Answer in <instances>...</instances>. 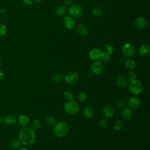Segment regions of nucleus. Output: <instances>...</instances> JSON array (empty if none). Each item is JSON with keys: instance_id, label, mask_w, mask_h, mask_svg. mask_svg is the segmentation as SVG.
Here are the masks:
<instances>
[{"instance_id": "9", "label": "nucleus", "mask_w": 150, "mask_h": 150, "mask_svg": "<svg viewBox=\"0 0 150 150\" xmlns=\"http://www.w3.org/2000/svg\"><path fill=\"white\" fill-rule=\"evenodd\" d=\"M127 105L130 109L135 110L140 107L141 101L136 97H132L128 100Z\"/></svg>"}, {"instance_id": "14", "label": "nucleus", "mask_w": 150, "mask_h": 150, "mask_svg": "<svg viewBox=\"0 0 150 150\" xmlns=\"http://www.w3.org/2000/svg\"><path fill=\"white\" fill-rule=\"evenodd\" d=\"M19 124L23 127H26L29 123V118L25 114H21L18 119Z\"/></svg>"}, {"instance_id": "4", "label": "nucleus", "mask_w": 150, "mask_h": 150, "mask_svg": "<svg viewBox=\"0 0 150 150\" xmlns=\"http://www.w3.org/2000/svg\"><path fill=\"white\" fill-rule=\"evenodd\" d=\"M128 88L130 92L134 95H138L141 93L144 88L142 83L136 79L129 82Z\"/></svg>"}, {"instance_id": "7", "label": "nucleus", "mask_w": 150, "mask_h": 150, "mask_svg": "<svg viewBox=\"0 0 150 150\" xmlns=\"http://www.w3.org/2000/svg\"><path fill=\"white\" fill-rule=\"evenodd\" d=\"M122 53L127 57H131L135 53V47L131 43H126L122 47Z\"/></svg>"}, {"instance_id": "10", "label": "nucleus", "mask_w": 150, "mask_h": 150, "mask_svg": "<svg viewBox=\"0 0 150 150\" xmlns=\"http://www.w3.org/2000/svg\"><path fill=\"white\" fill-rule=\"evenodd\" d=\"M147 21L145 18L143 17H139L135 21L134 26L137 29L139 30H142L146 28V26H147Z\"/></svg>"}, {"instance_id": "30", "label": "nucleus", "mask_w": 150, "mask_h": 150, "mask_svg": "<svg viewBox=\"0 0 150 150\" xmlns=\"http://www.w3.org/2000/svg\"><path fill=\"white\" fill-rule=\"evenodd\" d=\"M21 145V142L19 141V139H13L11 142V145L12 148H15V149H18Z\"/></svg>"}, {"instance_id": "31", "label": "nucleus", "mask_w": 150, "mask_h": 150, "mask_svg": "<svg viewBox=\"0 0 150 150\" xmlns=\"http://www.w3.org/2000/svg\"><path fill=\"white\" fill-rule=\"evenodd\" d=\"M92 13L94 16H100L102 14V10L101 8L97 7V8H94L93 11H92Z\"/></svg>"}, {"instance_id": "17", "label": "nucleus", "mask_w": 150, "mask_h": 150, "mask_svg": "<svg viewBox=\"0 0 150 150\" xmlns=\"http://www.w3.org/2000/svg\"><path fill=\"white\" fill-rule=\"evenodd\" d=\"M132 111L129 108H125L121 112V116L125 120H129L132 117Z\"/></svg>"}, {"instance_id": "21", "label": "nucleus", "mask_w": 150, "mask_h": 150, "mask_svg": "<svg viewBox=\"0 0 150 150\" xmlns=\"http://www.w3.org/2000/svg\"><path fill=\"white\" fill-rule=\"evenodd\" d=\"M77 32L79 35L84 36L87 33V28L84 25L80 24L77 27Z\"/></svg>"}, {"instance_id": "29", "label": "nucleus", "mask_w": 150, "mask_h": 150, "mask_svg": "<svg viewBox=\"0 0 150 150\" xmlns=\"http://www.w3.org/2000/svg\"><path fill=\"white\" fill-rule=\"evenodd\" d=\"M112 52H113L112 45L110 43H107L105 46V50H104V53H105L108 55H110L112 54Z\"/></svg>"}, {"instance_id": "35", "label": "nucleus", "mask_w": 150, "mask_h": 150, "mask_svg": "<svg viewBox=\"0 0 150 150\" xmlns=\"http://www.w3.org/2000/svg\"><path fill=\"white\" fill-rule=\"evenodd\" d=\"M125 101L123 100H120L117 102V106L119 108H122L124 107V106L125 105Z\"/></svg>"}, {"instance_id": "37", "label": "nucleus", "mask_w": 150, "mask_h": 150, "mask_svg": "<svg viewBox=\"0 0 150 150\" xmlns=\"http://www.w3.org/2000/svg\"><path fill=\"white\" fill-rule=\"evenodd\" d=\"M23 3L25 5L29 6L32 5L33 3V0H23Z\"/></svg>"}, {"instance_id": "23", "label": "nucleus", "mask_w": 150, "mask_h": 150, "mask_svg": "<svg viewBox=\"0 0 150 150\" xmlns=\"http://www.w3.org/2000/svg\"><path fill=\"white\" fill-rule=\"evenodd\" d=\"M64 79V77L59 73H55L52 76V80L55 83H60Z\"/></svg>"}, {"instance_id": "27", "label": "nucleus", "mask_w": 150, "mask_h": 150, "mask_svg": "<svg viewBox=\"0 0 150 150\" xmlns=\"http://www.w3.org/2000/svg\"><path fill=\"white\" fill-rule=\"evenodd\" d=\"M40 124H41L40 121L39 120L35 119V120H34L33 121H32L31 124H30V127H31L30 128L32 129H33V130L37 129L40 127Z\"/></svg>"}, {"instance_id": "1", "label": "nucleus", "mask_w": 150, "mask_h": 150, "mask_svg": "<svg viewBox=\"0 0 150 150\" xmlns=\"http://www.w3.org/2000/svg\"><path fill=\"white\" fill-rule=\"evenodd\" d=\"M18 137L22 144L25 146H29L35 141L36 135L34 130L31 128L24 127L19 131Z\"/></svg>"}, {"instance_id": "32", "label": "nucleus", "mask_w": 150, "mask_h": 150, "mask_svg": "<svg viewBox=\"0 0 150 150\" xmlns=\"http://www.w3.org/2000/svg\"><path fill=\"white\" fill-rule=\"evenodd\" d=\"M99 125L101 128H105L108 125V121L105 118H102L99 121Z\"/></svg>"}, {"instance_id": "40", "label": "nucleus", "mask_w": 150, "mask_h": 150, "mask_svg": "<svg viewBox=\"0 0 150 150\" xmlns=\"http://www.w3.org/2000/svg\"><path fill=\"white\" fill-rule=\"evenodd\" d=\"M4 118L1 117V116H0V122H2L3 121H4Z\"/></svg>"}, {"instance_id": "18", "label": "nucleus", "mask_w": 150, "mask_h": 150, "mask_svg": "<svg viewBox=\"0 0 150 150\" xmlns=\"http://www.w3.org/2000/svg\"><path fill=\"white\" fill-rule=\"evenodd\" d=\"M83 115L87 118H91L94 115V111L92 108L87 107L84 108L83 111Z\"/></svg>"}, {"instance_id": "43", "label": "nucleus", "mask_w": 150, "mask_h": 150, "mask_svg": "<svg viewBox=\"0 0 150 150\" xmlns=\"http://www.w3.org/2000/svg\"><path fill=\"white\" fill-rule=\"evenodd\" d=\"M1 60H0V67H1Z\"/></svg>"}, {"instance_id": "12", "label": "nucleus", "mask_w": 150, "mask_h": 150, "mask_svg": "<svg viewBox=\"0 0 150 150\" xmlns=\"http://www.w3.org/2000/svg\"><path fill=\"white\" fill-rule=\"evenodd\" d=\"M102 111L104 116L107 118H111L114 114V110L110 105H105L103 107Z\"/></svg>"}, {"instance_id": "42", "label": "nucleus", "mask_w": 150, "mask_h": 150, "mask_svg": "<svg viewBox=\"0 0 150 150\" xmlns=\"http://www.w3.org/2000/svg\"><path fill=\"white\" fill-rule=\"evenodd\" d=\"M36 1H37V2H41V1H42L43 0H35Z\"/></svg>"}, {"instance_id": "20", "label": "nucleus", "mask_w": 150, "mask_h": 150, "mask_svg": "<svg viewBox=\"0 0 150 150\" xmlns=\"http://www.w3.org/2000/svg\"><path fill=\"white\" fill-rule=\"evenodd\" d=\"M124 125V124L122 119L118 118V119H117L114 123V128L116 131H120L123 128Z\"/></svg>"}, {"instance_id": "22", "label": "nucleus", "mask_w": 150, "mask_h": 150, "mask_svg": "<svg viewBox=\"0 0 150 150\" xmlns=\"http://www.w3.org/2000/svg\"><path fill=\"white\" fill-rule=\"evenodd\" d=\"M87 99V94L83 91L79 92L77 95V100L80 103H84L86 102Z\"/></svg>"}, {"instance_id": "33", "label": "nucleus", "mask_w": 150, "mask_h": 150, "mask_svg": "<svg viewBox=\"0 0 150 150\" xmlns=\"http://www.w3.org/2000/svg\"><path fill=\"white\" fill-rule=\"evenodd\" d=\"M137 77V73L134 71H129V73H128V79L131 81V80H135L136 78Z\"/></svg>"}, {"instance_id": "25", "label": "nucleus", "mask_w": 150, "mask_h": 150, "mask_svg": "<svg viewBox=\"0 0 150 150\" xmlns=\"http://www.w3.org/2000/svg\"><path fill=\"white\" fill-rule=\"evenodd\" d=\"M63 97L66 100H67L68 101H71V100H73V98H74V96L73 94V93L70 91H64L63 92Z\"/></svg>"}, {"instance_id": "41", "label": "nucleus", "mask_w": 150, "mask_h": 150, "mask_svg": "<svg viewBox=\"0 0 150 150\" xmlns=\"http://www.w3.org/2000/svg\"><path fill=\"white\" fill-rule=\"evenodd\" d=\"M18 150H28V149L25 148H19Z\"/></svg>"}, {"instance_id": "36", "label": "nucleus", "mask_w": 150, "mask_h": 150, "mask_svg": "<svg viewBox=\"0 0 150 150\" xmlns=\"http://www.w3.org/2000/svg\"><path fill=\"white\" fill-rule=\"evenodd\" d=\"M101 59H102L105 63H107V62H108L110 61V55H108V54H107L104 53L103 56V57H102Z\"/></svg>"}, {"instance_id": "13", "label": "nucleus", "mask_w": 150, "mask_h": 150, "mask_svg": "<svg viewBox=\"0 0 150 150\" xmlns=\"http://www.w3.org/2000/svg\"><path fill=\"white\" fill-rule=\"evenodd\" d=\"M64 27L68 29H72L75 26V21L70 16H66L63 20Z\"/></svg>"}, {"instance_id": "5", "label": "nucleus", "mask_w": 150, "mask_h": 150, "mask_svg": "<svg viewBox=\"0 0 150 150\" xmlns=\"http://www.w3.org/2000/svg\"><path fill=\"white\" fill-rule=\"evenodd\" d=\"M69 13L74 18H79L82 16L83 13V8L77 4L71 5L69 8Z\"/></svg>"}, {"instance_id": "6", "label": "nucleus", "mask_w": 150, "mask_h": 150, "mask_svg": "<svg viewBox=\"0 0 150 150\" xmlns=\"http://www.w3.org/2000/svg\"><path fill=\"white\" fill-rule=\"evenodd\" d=\"M64 79L66 83L70 84H73L76 83L79 79V74L74 71H71L68 73L64 77Z\"/></svg>"}, {"instance_id": "38", "label": "nucleus", "mask_w": 150, "mask_h": 150, "mask_svg": "<svg viewBox=\"0 0 150 150\" xmlns=\"http://www.w3.org/2000/svg\"><path fill=\"white\" fill-rule=\"evenodd\" d=\"M71 0H64V4L66 5H71Z\"/></svg>"}, {"instance_id": "16", "label": "nucleus", "mask_w": 150, "mask_h": 150, "mask_svg": "<svg viewBox=\"0 0 150 150\" xmlns=\"http://www.w3.org/2000/svg\"><path fill=\"white\" fill-rule=\"evenodd\" d=\"M149 52H150L149 46L146 44H144L142 45L139 49V54L141 56L143 57L148 56L149 53Z\"/></svg>"}, {"instance_id": "2", "label": "nucleus", "mask_w": 150, "mask_h": 150, "mask_svg": "<svg viewBox=\"0 0 150 150\" xmlns=\"http://www.w3.org/2000/svg\"><path fill=\"white\" fill-rule=\"evenodd\" d=\"M69 127L67 122L64 121L59 122L54 127V132L59 137H62L66 135L69 132Z\"/></svg>"}, {"instance_id": "34", "label": "nucleus", "mask_w": 150, "mask_h": 150, "mask_svg": "<svg viewBox=\"0 0 150 150\" xmlns=\"http://www.w3.org/2000/svg\"><path fill=\"white\" fill-rule=\"evenodd\" d=\"M7 32L6 26L4 24H0V36H3Z\"/></svg>"}, {"instance_id": "39", "label": "nucleus", "mask_w": 150, "mask_h": 150, "mask_svg": "<svg viewBox=\"0 0 150 150\" xmlns=\"http://www.w3.org/2000/svg\"><path fill=\"white\" fill-rule=\"evenodd\" d=\"M4 73L1 70H0V81H1L4 79Z\"/></svg>"}, {"instance_id": "11", "label": "nucleus", "mask_w": 150, "mask_h": 150, "mask_svg": "<svg viewBox=\"0 0 150 150\" xmlns=\"http://www.w3.org/2000/svg\"><path fill=\"white\" fill-rule=\"evenodd\" d=\"M104 69L103 64L100 62H96L91 65V70L93 73L95 74H99L102 73Z\"/></svg>"}, {"instance_id": "8", "label": "nucleus", "mask_w": 150, "mask_h": 150, "mask_svg": "<svg viewBox=\"0 0 150 150\" xmlns=\"http://www.w3.org/2000/svg\"><path fill=\"white\" fill-rule=\"evenodd\" d=\"M104 54V52L99 47H94L90 51V57L93 60H98L101 59Z\"/></svg>"}, {"instance_id": "3", "label": "nucleus", "mask_w": 150, "mask_h": 150, "mask_svg": "<svg viewBox=\"0 0 150 150\" xmlns=\"http://www.w3.org/2000/svg\"><path fill=\"white\" fill-rule=\"evenodd\" d=\"M64 110L66 113L69 115H75L77 114L80 110V106L76 101L74 100L69 101L64 104Z\"/></svg>"}, {"instance_id": "26", "label": "nucleus", "mask_w": 150, "mask_h": 150, "mask_svg": "<svg viewBox=\"0 0 150 150\" xmlns=\"http://www.w3.org/2000/svg\"><path fill=\"white\" fill-rule=\"evenodd\" d=\"M46 124L49 126H53L56 124V120L52 116H48L45 120Z\"/></svg>"}, {"instance_id": "28", "label": "nucleus", "mask_w": 150, "mask_h": 150, "mask_svg": "<svg viewBox=\"0 0 150 150\" xmlns=\"http://www.w3.org/2000/svg\"><path fill=\"white\" fill-rule=\"evenodd\" d=\"M66 7L64 5H61L56 9V13L58 15H63L66 12Z\"/></svg>"}, {"instance_id": "15", "label": "nucleus", "mask_w": 150, "mask_h": 150, "mask_svg": "<svg viewBox=\"0 0 150 150\" xmlns=\"http://www.w3.org/2000/svg\"><path fill=\"white\" fill-rule=\"evenodd\" d=\"M128 79H127V77H125V76H123L118 77L115 80L116 84L120 87H125L128 84Z\"/></svg>"}, {"instance_id": "24", "label": "nucleus", "mask_w": 150, "mask_h": 150, "mask_svg": "<svg viewBox=\"0 0 150 150\" xmlns=\"http://www.w3.org/2000/svg\"><path fill=\"white\" fill-rule=\"evenodd\" d=\"M125 66L129 69H133L135 66V62L131 59H129L125 61Z\"/></svg>"}, {"instance_id": "19", "label": "nucleus", "mask_w": 150, "mask_h": 150, "mask_svg": "<svg viewBox=\"0 0 150 150\" xmlns=\"http://www.w3.org/2000/svg\"><path fill=\"white\" fill-rule=\"evenodd\" d=\"M4 122H5V124L8 125H14L16 122V118L12 115H9L6 116L4 120Z\"/></svg>"}]
</instances>
